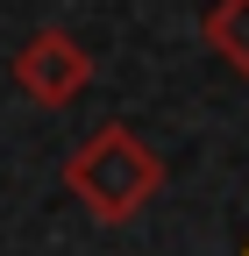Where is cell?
<instances>
[{
	"instance_id": "1",
	"label": "cell",
	"mask_w": 249,
	"mask_h": 256,
	"mask_svg": "<svg viewBox=\"0 0 249 256\" xmlns=\"http://www.w3.org/2000/svg\"><path fill=\"white\" fill-rule=\"evenodd\" d=\"M64 192L100 220V228H121L136 220L150 200L164 192V156L150 150L128 121H107L64 156Z\"/></svg>"
},
{
	"instance_id": "3",
	"label": "cell",
	"mask_w": 249,
	"mask_h": 256,
	"mask_svg": "<svg viewBox=\"0 0 249 256\" xmlns=\"http://www.w3.org/2000/svg\"><path fill=\"white\" fill-rule=\"evenodd\" d=\"M200 36H206V50L221 64H235V72L249 78V0H214Z\"/></svg>"
},
{
	"instance_id": "2",
	"label": "cell",
	"mask_w": 249,
	"mask_h": 256,
	"mask_svg": "<svg viewBox=\"0 0 249 256\" xmlns=\"http://www.w3.org/2000/svg\"><path fill=\"white\" fill-rule=\"evenodd\" d=\"M14 86H22V100H36V107H72L92 86V50L72 28H36V36L14 50Z\"/></svg>"
}]
</instances>
